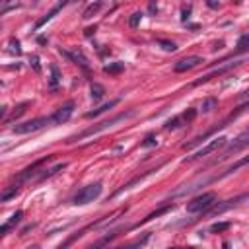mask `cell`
Returning <instances> with one entry per match:
<instances>
[{
	"instance_id": "6da1fadb",
	"label": "cell",
	"mask_w": 249,
	"mask_h": 249,
	"mask_svg": "<svg viewBox=\"0 0 249 249\" xmlns=\"http://www.w3.org/2000/svg\"><path fill=\"white\" fill-rule=\"evenodd\" d=\"M130 117H134V109H128V111L119 113V115H115V117H111V119H105V121H101V123H97V124H93V126L86 128L84 132H80V134L72 136L68 142H78V140H84V138H88V136H93V134H97V132H101V130H107V128L115 126L117 123L126 121V119H130Z\"/></svg>"
},
{
	"instance_id": "7a4b0ae2",
	"label": "cell",
	"mask_w": 249,
	"mask_h": 249,
	"mask_svg": "<svg viewBox=\"0 0 249 249\" xmlns=\"http://www.w3.org/2000/svg\"><path fill=\"white\" fill-rule=\"evenodd\" d=\"M49 124H53L51 115H47V117H37V119H31V121L14 124V126H12V132H14V134H29V132L41 130L43 126H49Z\"/></svg>"
},
{
	"instance_id": "3957f363",
	"label": "cell",
	"mask_w": 249,
	"mask_h": 249,
	"mask_svg": "<svg viewBox=\"0 0 249 249\" xmlns=\"http://www.w3.org/2000/svg\"><path fill=\"white\" fill-rule=\"evenodd\" d=\"M216 200H218L216 193H202V195L195 196V198L187 204V212H193V214H196V212H206L212 204H216Z\"/></svg>"
},
{
	"instance_id": "277c9868",
	"label": "cell",
	"mask_w": 249,
	"mask_h": 249,
	"mask_svg": "<svg viewBox=\"0 0 249 249\" xmlns=\"http://www.w3.org/2000/svg\"><path fill=\"white\" fill-rule=\"evenodd\" d=\"M101 183H91V185H86V187H82L76 195H74V198H72V202L74 204H88V202H93L99 195H101Z\"/></svg>"
},
{
	"instance_id": "5b68a950",
	"label": "cell",
	"mask_w": 249,
	"mask_h": 249,
	"mask_svg": "<svg viewBox=\"0 0 249 249\" xmlns=\"http://www.w3.org/2000/svg\"><path fill=\"white\" fill-rule=\"evenodd\" d=\"M228 144V138L226 136H218V138H214V140H210L206 146H202L200 150H196L193 156H187L183 161L187 163V161H195V160H200V158H204V156H208V154H212V152H216L218 148H224Z\"/></svg>"
},
{
	"instance_id": "8992f818",
	"label": "cell",
	"mask_w": 249,
	"mask_h": 249,
	"mask_svg": "<svg viewBox=\"0 0 249 249\" xmlns=\"http://www.w3.org/2000/svg\"><path fill=\"white\" fill-rule=\"evenodd\" d=\"M243 109H245V105H241V107H237V111H235V113H231V115H230L228 119H224V121H220V123H218L216 126H212V128H210L208 132H204V134H200V136H196V138H195V140H191L189 144H183V148H185V150H189V148H193V146H196V144H200V142H202V140H204L206 136H210V134H214V132H216L218 128H224V126H226V124H228L230 121H233V119H235L237 115H241V113H243Z\"/></svg>"
},
{
	"instance_id": "52a82bcc",
	"label": "cell",
	"mask_w": 249,
	"mask_h": 249,
	"mask_svg": "<svg viewBox=\"0 0 249 249\" xmlns=\"http://www.w3.org/2000/svg\"><path fill=\"white\" fill-rule=\"evenodd\" d=\"M247 138H249V134H247V132H241V134L233 140V144H230V148H228L220 158H216V160H214V163H216V161L226 160V158H228V156H231V154H237V152L245 150V146H247Z\"/></svg>"
},
{
	"instance_id": "ba28073f",
	"label": "cell",
	"mask_w": 249,
	"mask_h": 249,
	"mask_svg": "<svg viewBox=\"0 0 249 249\" xmlns=\"http://www.w3.org/2000/svg\"><path fill=\"white\" fill-rule=\"evenodd\" d=\"M195 117H196V111H195V109H187V111L181 113L179 117L169 119V121L165 123V128H167V130H175V128H179V126H183V124H187V123H191Z\"/></svg>"
},
{
	"instance_id": "9c48e42d",
	"label": "cell",
	"mask_w": 249,
	"mask_h": 249,
	"mask_svg": "<svg viewBox=\"0 0 249 249\" xmlns=\"http://www.w3.org/2000/svg\"><path fill=\"white\" fill-rule=\"evenodd\" d=\"M243 200H247V195H245V193H243V195H239V196H235V198L224 200L222 204H216L214 208H208V210H206V214H210V216H218V214H222V212H226V210H230V208L237 206V204H239V202H243Z\"/></svg>"
},
{
	"instance_id": "30bf717a",
	"label": "cell",
	"mask_w": 249,
	"mask_h": 249,
	"mask_svg": "<svg viewBox=\"0 0 249 249\" xmlns=\"http://www.w3.org/2000/svg\"><path fill=\"white\" fill-rule=\"evenodd\" d=\"M72 113H74V103L68 101V103H64L62 107H58V109L51 115V121H53V124H62V123H66V121L72 117Z\"/></svg>"
},
{
	"instance_id": "8fae6325",
	"label": "cell",
	"mask_w": 249,
	"mask_h": 249,
	"mask_svg": "<svg viewBox=\"0 0 249 249\" xmlns=\"http://www.w3.org/2000/svg\"><path fill=\"white\" fill-rule=\"evenodd\" d=\"M243 62V58H239V60H233V62H228L226 66H222V68H216V70H212V72H208V74H204V76H200L198 80H195L193 82V86H200V84H204V82H208V80H212L214 76H220V74H226L228 70H231L233 66H239Z\"/></svg>"
},
{
	"instance_id": "7c38bea8",
	"label": "cell",
	"mask_w": 249,
	"mask_h": 249,
	"mask_svg": "<svg viewBox=\"0 0 249 249\" xmlns=\"http://www.w3.org/2000/svg\"><path fill=\"white\" fill-rule=\"evenodd\" d=\"M202 62H204L202 56H187V58L177 60L175 66H173V70H175V72H187V70H191V68H195V66H198V64H202Z\"/></svg>"
},
{
	"instance_id": "4fadbf2b",
	"label": "cell",
	"mask_w": 249,
	"mask_h": 249,
	"mask_svg": "<svg viewBox=\"0 0 249 249\" xmlns=\"http://www.w3.org/2000/svg\"><path fill=\"white\" fill-rule=\"evenodd\" d=\"M21 216H23V212H21V210H16V212L12 214V218H10L6 224H2V226H0V239H2V237H4V235H6V233H8V231H10V230H12V228L21 220Z\"/></svg>"
},
{
	"instance_id": "5bb4252c",
	"label": "cell",
	"mask_w": 249,
	"mask_h": 249,
	"mask_svg": "<svg viewBox=\"0 0 249 249\" xmlns=\"http://www.w3.org/2000/svg\"><path fill=\"white\" fill-rule=\"evenodd\" d=\"M119 101H121V99H119V97H115V99H111V101H107V103L99 105L97 109H93V111H88V113H86V119H93V117H97V115H101V113H105V111L113 109V107H115Z\"/></svg>"
},
{
	"instance_id": "9a60e30c",
	"label": "cell",
	"mask_w": 249,
	"mask_h": 249,
	"mask_svg": "<svg viewBox=\"0 0 249 249\" xmlns=\"http://www.w3.org/2000/svg\"><path fill=\"white\" fill-rule=\"evenodd\" d=\"M64 54H66L72 62H76V64H80L84 70H88V58L82 54V51H78V49H76V51H64Z\"/></svg>"
},
{
	"instance_id": "2e32d148",
	"label": "cell",
	"mask_w": 249,
	"mask_h": 249,
	"mask_svg": "<svg viewBox=\"0 0 249 249\" xmlns=\"http://www.w3.org/2000/svg\"><path fill=\"white\" fill-rule=\"evenodd\" d=\"M64 6H66V2H62V4H56V6H54L51 12H49V14H45V16H43V18H41V19L35 23V29H41V27H43L47 21H51V19H53V18H54V16H56V14H58L62 8H64Z\"/></svg>"
},
{
	"instance_id": "e0dca14e",
	"label": "cell",
	"mask_w": 249,
	"mask_h": 249,
	"mask_svg": "<svg viewBox=\"0 0 249 249\" xmlns=\"http://www.w3.org/2000/svg\"><path fill=\"white\" fill-rule=\"evenodd\" d=\"M148 239H150V233H144L142 237H138V239H134L126 245H119V247H111V249H142L148 243Z\"/></svg>"
},
{
	"instance_id": "ac0fdd59",
	"label": "cell",
	"mask_w": 249,
	"mask_h": 249,
	"mask_svg": "<svg viewBox=\"0 0 249 249\" xmlns=\"http://www.w3.org/2000/svg\"><path fill=\"white\" fill-rule=\"evenodd\" d=\"M216 105H218V99H216V97H208V99L202 101L200 111H202V113H210L212 109H216Z\"/></svg>"
},
{
	"instance_id": "d6986e66",
	"label": "cell",
	"mask_w": 249,
	"mask_h": 249,
	"mask_svg": "<svg viewBox=\"0 0 249 249\" xmlns=\"http://www.w3.org/2000/svg\"><path fill=\"white\" fill-rule=\"evenodd\" d=\"M89 91H91V97H93L95 101H99V99L103 97V93H105V88H103L101 84H91Z\"/></svg>"
},
{
	"instance_id": "ffe728a7",
	"label": "cell",
	"mask_w": 249,
	"mask_h": 249,
	"mask_svg": "<svg viewBox=\"0 0 249 249\" xmlns=\"http://www.w3.org/2000/svg\"><path fill=\"white\" fill-rule=\"evenodd\" d=\"M18 195V187L16 185H12V187H8L2 195H0V202H6V200H10V198H14Z\"/></svg>"
},
{
	"instance_id": "44dd1931",
	"label": "cell",
	"mask_w": 249,
	"mask_h": 249,
	"mask_svg": "<svg viewBox=\"0 0 249 249\" xmlns=\"http://www.w3.org/2000/svg\"><path fill=\"white\" fill-rule=\"evenodd\" d=\"M101 6H103L101 2H95V4H89V6L86 8V12H84V18L88 19V18H91V16H95V14H97V10H99Z\"/></svg>"
},
{
	"instance_id": "7402d4cb",
	"label": "cell",
	"mask_w": 249,
	"mask_h": 249,
	"mask_svg": "<svg viewBox=\"0 0 249 249\" xmlns=\"http://www.w3.org/2000/svg\"><path fill=\"white\" fill-rule=\"evenodd\" d=\"M51 89H56V84H58V78H60V72L56 66H51Z\"/></svg>"
},
{
	"instance_id": "603a6c76",
	"label": "cell",
	"mask_w": 249,
	"mask_h": 249,
	"mask_svg": "<svg viewBox=\"0 0 249 249\" xmlns=\"http://www.w3.org/2000/svg\"><path fill=\"white\" fill-rule=\"evenodd\" d=\"M158 43L161 45V49H163V51H169V53H173V51H177V45H175L173 41H165V39H160Z\"/></svg>"
},
{
	"instance_id": "cb8c5ba5",
	"label": "cell",
	"mask_w": 249,
	"mask_h": 249,
	"mask_svg": "<svg viewBox=\"0 0 249 249\" xmlns=\"http://www.w3.org/2000/svg\"><path fill=\"white\" fill-rule=\"evenodd\" d=\"M124 66H123V62H113V64H109V66H105V72H109V74H117V72H121Z\"/></svg>"
},
{
	"instance_id": "d4e9b609",
	"label": "cell",
	"mask_w": 249,
	"mask_h": 249,
	"mask_svg": "<svg viewBox=\"0 0 249 249\" xmlns=\"http://www.w3.org/2000/svg\"><path fill=\"white\" fill-rule=\"evenodd\" d=\"M156 144H158V142H156V136H154V134H148L140 146H142V148H150V146H156Z\"/></svg>"
},
{
	"instance_id": "484cf974",
	"label": "cell",
	"mask_w": 249,
	"mask_h": 249,
	"mask_svg": "<svg viewBox=\"0 0 249 249\" xmlns=\"http://www.w3.org/2000/svg\"><path fill=\"white\" fill-rule=\"evenodd\" d=\"M228 228H230V222H222V224H214V226L210 228V231L216 233V231H224V230H228Z\"/></svg>"
},
{
	"instance_id": "4316f807",
	"label": "cell",
	"mask_w": 249,
	"mask_h": 249,
	"mask_svg": "<svg viewBox=\"0 0 249 249\" xmlns=\"http://www.w3.org/2000/svg\"><path fill=\"white\" fill-rule=\"evenodd\" d=\"M140 19H142V12H134V14H132V18H130V21H128V23H130V27H136Z\"/></svg>"
},
{
	"instance_id": "83f0119b",
	"label": "cell",
	"mask_w": 249,
	"mask_h": 249,
	"mask_svg": "<svg viewBox=\"0 0 249 249\" xmlns=\"http://www.w3.org/2000/svg\"><path fill=\"white\" fill-rule=\"evenodd\" d=\"M33 66H35V70L39 72V64H37V56H33Z\"/></svg>"
},
{
	"instance_id": "f1b7e54d",
	"label": "cell",
	"mask_w": 249,
	"mask_h": 249,
	"mask_svg": "<svg viewBox=\"0 0 249 249\" xmlns=\"http://www.w3.org/2000/svg\"><path fill=\"white\" fill-rule=\"evenodd\" d=\"M4 113H6V107H4V105H2V107H0V119H2V117H4Z\"/></svg>"
},
{
	"instance_id": "f546056e",
	"label": "cell",
	"mask_w": 249,
	"mask_h": 249,
	"mask_svg": "<svg viewBox=\"0 0 249 249\" xmlns=\"http://www.w3.org/2000/svg\"><path fill=\"white\" fill-rule=\"evenodd\" d=\"M25 249H41V247H39V245H27Z\"/></svg>"
},
{
	"instance_id": "4dcf8cb0",
	"label": "cell",
	"mask_w": 249,
	"mask_h": 249,
	"mask_svg": "<svg viewBox=\"0 0 249 249\" xmlns=\"http://www.w3.org/2000/svg\"><path fill=\"white\" fill-rule=\"evenodd\" d=\"M224 249H230V243H224Z\"/></svg>"
},
{
	"instance_id": "1f68e13d",
	"label": "cell",
	"mask_w": 249,
	"mask_h": 249,
	"mask_svg": "<svg viewBox=\"0 0 249 249\" xmlns=\"http://www.w3.org/2000/svg\"><path fill=\"white\" fill-rule=\"evenodd\" d=\"M171 249H177V247H171Z\"/></svg>"
}]
</instances>
